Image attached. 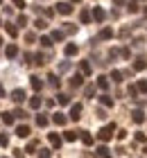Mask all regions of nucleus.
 I'll return each mask as SVG.
<instances>
[{"label":"nucleus","instance_id":"obj_28","mask_svg":"<svg viewBox=\"0 0 147 158\" xmlns=\"http://www.w3.org/2000/svg\"><path fill=\"white\" fill-rule=\"evenodd\" d=\"M5 27H7V34H9V36H16V34H18V30H16V27H14L11 23H7Z\"/></svg>","mask_w":147,"mask_h":158},{"label":"nucleus","instance_id":"obj_20","mask_svg":"<svg viewBox=\"0 0 147 158\" xmlns=\"http://www.w3.org/2000/svg\"><path fill=\"white\" fill-rule=\"evenodd\" d=\"M5 54L9 56V59H14V56L18 54V48H16V45H7V50H5Z\"/></svg>","mask_w":147,"mask_h":158},{"label":"nucleus","instance_id":"obj_22","mask_svg":"<svg viewBox=\"0 0 147 158\" xmlns=\"http://www.w3.org/2000/svg\"><path fill=\"white\" fill-rule=\"evenodd\" d=\"M2 122L7 127H11L14 124V113H2Z\"/></svg>","mask_w":147,"mask_h":158},{"label":"nucleus","instance_id":"obj_33","mask_svg":"<svg viewBox=\"0 0 147 158\" xmlns=\"http://www.w3.org/2000/svg\"><path fill=\"white\" fill-rule=\"evenodd\" d=\"M93 93H95V86H86V88H84V95L86 97H93Z\"/></svg>","mask_w":147,"mask_h":158},{"label":"nucleus","instance_id":"obj_51","mask_svg":"<svg viewBox=\"0 0 147 158\" xmlns=\"http://www.w3.org/2000/svg\"><path fill=\"white\" fill-rule=\"evenodd\" d=\"M70 2H79V0H70Z\"/></svg>","mask_w":147,"mask_h":158},{"label":"nucleus","instance_id":"obj_23","mask_svg":"<svg viewBox=\"0 0 147 158\" xmlns=\"http://www.w3.org/2000/svg\"><path fill=\"white\" fill-rule=\"evenodd\" d=\"M79 135H77V131H66L63 133V140H68V142H72V140H77Z\"/></svg>","mask_w":147,"mask_h":158},{"label":"nucleus","instance_id":"obj_45","mask_svg":"<svg viewBox=\"0 0 147 158\" xmlns=\"http://www.w3.org/2000/svg\"><path fill=\"white\" fill-rule=\"evenodd\" d=\"M136 140H138V142H145V140H147V135H145V133H141V131H138V133H136Z\"/></svg>","mask_w":147,"mask_h":158},{"label":"nucleus","instance_id":"obj_3","mask_svg":"<svg viewBox=\"0 0 147 158\" xmlns=\"http://www.w3.org/2000/svg\"><path fill=\"white\" fill-rule=\"evenodd\" d=\"M48 140H50V145H52L54 149L61 147V135H59V133H48Z\"/></svg>","mask_w":147,"mask_h":158},{"label":"nucleus","instance_id":"obj_38","mask_svg":"<svg viewBox=\"0 0 147 158\" xmlns=\"http://www.w3.org/2000/svg\"><path fill=\"white\" fill-rule=\"evenodd\" d=\"M14 118L23 120V118H25V111H23V109H16V111H14Z\"/></svg>","mask_w":147,"mask_h":158},{"label":"nucleus","instance_id":"obj_48","mask_svg":"<svg viewBox=\"0 0 147 158\" xmlns=\"http://www.w3.org/2000/svg\"><path fill=\"white\" fill-rule=\"evenodd\" d=\"M82 158H97V156H93V154H91V152H86V154H84V156H82Z\"/></svg>","mask_w":147,"mask_h":158},{"label":"nucleus","instance_id":"obj_2","mask_svg":"<svg viewBox=\"0 0 147 158\" xmlns=\"http://www.w3.org/2000/svg\"><path fill=\"white\" fill-rule=\"evenodd\" d=\"M57 11L63 14V16H70V14H72V5L70 2H59L57 5Z\"/></svg>","mask_w":147,"mask_h":158},{"label":"nucleus","instance_id":"obj_27","mask_svg":"<svg viewBox=\"0 0 147 158\" xmlns=\"http://www.w3.org/2000/svg\"><path fill=\"white\" fill-rule=\"evenodd\" d=\"M50 39H52V41H63V32H61V30H54Z\"/></svg>","mask_w":147,"mask_h":158},{"label":"nucleus","instance_id":"obj_44","mask_svg":"<svg viewBox=\"0 0 147 158\" xmlns=\"http://www.w3.org/2000/svg\"><path fill=\"white\" fill-rule=\"evenodd\" d=\"M36 145H39V142H36V140H32V142H29V145H27V152H29V154H32V152H34V149H36Z\"/></svg>","mask_w":147,"mask_h":158},{"label":"nucleus","instance_id":"obj_12","mask_svg":"<svg viewBox=\"0 0 147 158\" xmlns=\"http://www.w3.org/2000/svg\"><path fill=\"white\" fill-rule=\"evenodd\" d=\"M111 36H113V30H111V27H104V30L100 32V36H97V39H100V41H109Z\"/></svg>","mask_w":147,"mask_h":158},{"label":"nucleus","instance_id":"obj_29","mask_svg":"<svg viewBox=\"0 0 147 158\" xmlns=\"http://www.w3.org/2000/svg\"><path fill=\"white\" fill-rule=\"evenodd\" d=\"M48 79H50V86H52V88H59V77L57 75H50Z\"/></svg>","mask_w":147,"mask_h":158},{"label":"nucleus","instance_id":"obj_14","mask_svg":"<svg viewBox=\"0 0 147 158\" xmlns=\"http://www.w3.org/2000/svg\"><path fill=\"white\" fill-rule=\"evenodd\" d=\"M52 122H54V124H59V127H63L68 120H66V115H63V113H54V115H52Z\"/></svg>","mask_w":147,"mask_h":158},{"label":"nucleus","instance_id":"obj_17","mask_svg":"<svg viewBox=\"0 0 147 158\" xmlns=\"http://www.w3.org/2000/svg\"><path fill=\"white\" fill-rule=\"evenodd\" d=\"M48 115H45V113H39V115H36V124H39V127H48Z\"/></svg>","mask_w":147,"mask_h":158},{"label":"nucleus","instance_id":"obj_54","mask_svg":"<svg viewBox=\"0 0 147 158\" xmlns=\"http://www.w3.org/2000/svg\"><path fill=\"white\" fill-rule=\"evenodd\" d=\"M0 158H7V156H0Z\"/></svg>","mask_w":147,"mask_h":158},{"label":"nucleus","instance_id":"obj_52","mask_svg":"<svg viewBox=\"0 0 147 158\" xmlns=\"http://www.w3.org/2000/svg\"><path fill=\"white\" fill-rule=\"evenodd\" d=\"M145 16H147V7H145Z\"/></svg>","mask_w":147,"mask_h":158},{"label":"nucleus","instance_id":"obj_46","mask_svg":"<svg viewBox=\"0 0 147 158\" xmlns=\"http://www.w3.org/2000/svg\"><path fill=\"white\" fill-rule=\"evenodd\" d=\"M124 138H127V131H124V129H122V131H118V140H124Z\"/></svg>","mask_w":147,"mask_h":158},{"label":"nucleus","instance_id":"obj_24","mask_svg":"<svg viewBox=\"0 0 147 158\" xmlns=\"http://www.w3.org/2000/svg\"><path fill=\"white\" fill-rule=\"evenodd\" d=\"M39 106H41V97L34 95L32 99H29V109H39Z\"/></svg>","mask_w":147,"mask_h":158},{"label":"nucleus","instance_id":"obj_41","mask_svg":"<svg viewBox=\"0 0 147 158\" xmlns=\"http://www.w3.org/2000/svg\"><path fill=\"white\" fill-rule=\"evenodd\" d=\"M118 54H120L122 59H129V48H122V50H120V52H118Z\"/></svg>","mask_w":147,"mask_h":158},{"label":"nucleus","instance_id":"obj_26","mask_svg":"<svg viewBox=\"0 0 147 158\" xmlns=\"http://www.w3.org/2000/svg\"><path fill=\"white\" fill-rule=\"evenodd\" d=\"M57 102L61 104V106H66V104H70V97H68V95H63V93H61V95H57Z\"/></svg>","mask_w":147,"mask_h":158},{"label":"nucleus","instance_id":"obj_53","mask_svg":"<svg viewBox=\"0 0 147 158\" xmlns=\"http://www.w3.org/2000/svg\"><path fill=\"white\" fill-rule=\"evenodd\" d=\"M145 154H147V147H145Z\"/></svg>","mask_w":147,"mask_h":158},{"label":"nucleus","instance_id":"obj_21","mask_svg":"<svg viewBox=\"0 0 147 158\" xmlns=\"http://www.w3.org/2000/svg\"><path fill=\"white\" fill-rule=\"evenodd\" d=\"M79 70H82V75H91V63L82 61V63H79Z\"/></svg>","mask_w":147,"mask_h":158},{"label":"nucleus","instance_id":"obj_19","mask_svg":"<svg viewBox=\"0 0 147 158\" xmlns=\"http://www.w3.org/2000/svg\"><path fill=\"white\" fill-rule=\"evenodd\" d=\"M147 68V63H145V59L143 56H138V59L134 61V70H145Z\"/></svg>","mask_w":147,"mask_h":158},{"label":"nucleus","instance_id":"obj_55","mask_svg":"<svg viewBox=\"0 0 147 158\" xmlns=\"http://www.w3.org/2000/svg\"><path fill=\"white\" fill-rule=\"evenodd\" d=\"M0 43H2V39H0Z\"/></svg>","mask_w":147,"mask_h":158},{"label":"nucleus","instance_id":"obj_42","mask_svg":"<svg viewBox=\"0 0 147 158\" xmlns=\"http://www.w3.org/2000/svg\"><path fill=\"white\" fill-rule=\"evenodd\" d=\"M18 25L25 27V25H27V16H23V14H20V16H18Z\"/></svg>","mask_w":147,"mask_h":158},{"label":"nucleus","instance_id":"obj_9","mask_svg":"<svg viewBox=\"0 0 147 158\" xmlns=\"http://www.w3.org/2000/svg\"><path fill=\"white\" fill-rule=\"evenodd\" d=\"M131 120H134L136 124H141V122H145V113H143L141 109H136L134 113H131Z\"/></svg>","mask_w":147,"mask_h":158},{"label":"nucleus","instance_id":"obj_49","mask_svg":"<svg viewBox=\"0 0 147 158\" xmlns=\"http://www.w3.org/2000/svg\"><path fill=\"white\" fill-rule=\"evenodd\" d=\"M113 2H115V5H122V2H124V0H113Z\"/></svg>","mask_w":147,"mask_h":158},{"label":"nucleus","instance_id":"obj_25","mask_svg":"<svg viewBox=\"0 0 147 158\" xmlns=\"http://www.w3.org/2000/svg\"><path fill=\"white\" fill-rule=\"evenodd\" d=\"M79 18H82V23H86V25H88V23H91V18H93V16H91V11H86V9H84L82 14H79Z\"/></svg>","mask_w":147,"mask_h":158},{"label":"nucleus","instance_id":"obj_56","mask_svg":"<svg viewBox=\"0 0 147 158\" xmlns=\"http://www.w3.org/2000/svg\"><path fill=\"white\" fill-rule=\"evenodd\" d=\"M0 2H2V0H0Z\"/></svg>","mask_w":147,"mask_h":158},{"label":"nucleus","instance_id":"obj_13","mask_svg":"<svg viewBox=\"0 0 147 158\" xmlns=\"http://www.w3.org/2000/svg\"><path fill=\"white\" fill-rule=\"evenodd\" d=\"M97 88H100V90H104V93L109 90V79H106L104 75H102V77H97Z\"/></svg>","mask_w":147,"mask_h":158},{"label":"nucleus","instance_id":"obj_16","mask_svg":"<svg viewBox=\"0 0 147 158\" xmlns=\"http://www.w3.org/2000/svg\"><path fill=\"white\" fill-rule=\"evenodd\" d=\"M100 104H102V106H106V109H111V106H113V99H111V97H109L106 93H104V95L100 97Z\"/></svg>","mask_w":147,"mask_h":158},{"label":"nucleus","instance_id":"obj_32","mask_svg":"<svg viewBox=\"0 0 147 158\" xmlns=\"http://www.w3.org/2000/svg\"><path fill=\"white\" fill-rule=\"evenodd\" d=\"M9 145V138H7V133H0V147H7Z\"/></svg>","mask_w":147,"mask_h":158},{"label":"nucleus","instance_id":"obj_34","mask_svg":"<svg viewBox=\"0 0 147 158\" xmlns=\"http://www.w3.org/2000/svg\"><path fill=\"white\" fill-rule=\"evenodd\" d=\"M41 45L50 48V45H52V39H50V36H41Z\"/></svg>","mask_w":147,"mask_h":158},{"label":"nucleus","instance_id":"obj_35","mask_svg":"<svg viewBox=\"0 0 147 158\" xmlns=\"http://www.w3.org/2000/svg\"><path fill=\"white\" fill-rule=\"evenodd\" d=\"M52 154H50V149H39V158H50Z\"/></svg>","mask_w":147,"mask_h":158},{"label":"nucleus","instance_id":"obj_4","mask_svg":"<svg viewBox=\"0 0 147 158\" xmlns=\"http://www.w3.org/2000/svg\"><path fill=\"white\" fill-rule=\"evenodd\" d=\"M82 118V104H72L70 109V120H79Z\"/></svg>","mask_w":147,"mask_h":158},{"label":"nucleus","instance_id":"obj_40","mask_svg":"<svg viewBox=\"0 0 147 158\" xmlns=\"http://www.w3.org/2000/svg\"><path fill=\"white\" fill-rule=\"evenodd\" d=\"M66 32H68V34H75V32H77V27H75V25H70V23H66Z\"/></svg>","mask_w":147,"mask_h":158},{"label":"nucleus","instance_id":"obj_6","mask_svg":"<svg viewBox=\"0 0 147 158\" xmlns=\"http://www.w3.org/2000/svg\"><path fill=\"white\" fill-rule=\"evenodd\" d=\"M16 135H18V138H27V135H29V127L27 124H18L16 127Z\"/></svg>","mask_w":147,"mask_h":158},{"label":"nucleus","instance_id":"obj_30","mask_svg":"<svg viewBox=\"0 0 147 158\" xmlns=\"http://www.w3.org/2000/svg\"><path fill=\"white\" fill-rule=\"evenodd\" d=\"M111 79H113V81H122V73H120V70H113V73H111Z\"/></svg>","mask_w":147,"mask_h":158},{"label":"nucleus","instance_id":"obj_10","mask_svg":"<svg viewBox=\"0 0 147 158\" xmlns=\"http://www.w3.org/2000/svg\"><path fill=\"white\" fill-rule=\"evenodd\" d=\"M79 138H82V142H84L86 147H91L93 142H95V140H93V135L88 133V131H82V133H79Z\"/></svg>","mask_w":147,"mask_h":158},{"label":"nucleus","instance_id":"obj_8","mask_svg":"<svg viewBox=\"0 0 147 158\" xmlns=\"http://www.w3.org/2000/svg\"><path fill=\"white\" fill-rule=\"evenodd\" d=\"M63 52H66V56H75V54L79 52V48L75 45V43H68V45L63 48Z\"/></svg>","mask_w":147,"mask_h":158},{"label":"nucleus","instance_id":"obj_11","mask_svg":"<svg viewBox=\"0 0 147 158\" xmlns=\"http://www.w3.org/2000/svg\"><path fill=\"white\" fill-rule=\"evenodd\" d=\"M29 84H32V88H34L36 93L43 88V79H39V77H29Z\"/></svg>","mask_w":147,"mask_h":158},{"label":"nucleus","instance_id":"obj_31","mask_svg":"<svg viewBox=\"0 0 147 158\" xmlns=\"http://www.w3.org/2000/svg\"><path fill=\"white\" fill-rule=\"evenodd\" d=\"M136 88H138V93H147V81H138Z\"/></svg>","mask_w":147,"mask_h":158},{"label":"nucleus","instance_id":"obj_15","mask_svg":"<svg viewBox=\"0 0 147 158\" xmlns=\"http://www.w3.org/2000/svg\"><path fill=\"white\" fill-rule=\"evenodd\" d=\"M82 84H84V75H75V77L70 79V86H72V88H79Z\"/></svg>","mask_w":147,"mask_h":158},{"label":"nucleus","instance_id":"obj_7","mask_svg":"<svg viewBox=\"0 0 147 158\" xmlns=\"http://www.w3.org/2000/svg\"><path fill=\"white\" fill-rule=\"evenodd\" d=\"M93 18L97 20V23H102V20L106 18V14H104V9H102V7H95V9H93Z\"/></svg>","mask_w":147,"mask_h":158},{"label":"nucleus","instance_id":"obj_50","mask_svg":"<svg viewBox=\"0 0 147 158\" xmlns=\"http://www.w3.org/2000/svg\"><path fill=\"white\" fill-rule=\"evenodd\" d=\"M0 97H2V86H0Z\"/></svg>","mask_w":147,"mask_h":158},{"label":"nucleus","instance_id":"obj_5","mask_svg":"<svg viewBox=\"0 0 147 158\" xmlns=\"http://www.w3.org/2000/svg\"><path fill=\"white\" fill-rule=\"evenodd\" d=\"M11 99H14V102H16V104H20V102H25V90H20V88H16V90L11 93Z\"/></svg>","mask_w":147,"mask_h":158},{"label":"nucleus","instance_id":"obj_18","mask_svg":"<svg viewBox=\"0 0 147 158\" xmlns=\"http://www.w3.org/2000/svg\"><path fill=\"white\" fill-rule=\"evenodd\" d=\"M95 154H97L100 158H111V152H109V149H106L104 145H102V147H97V152H95Z\"/></svg>","mask_w":147,"mask_h":158},{"label":"nucleus","instance_id":"obj_37","mask_svg":"<svg viewBox=\"0 0 147 158\" xmlns=\"http://www.w3.org/2000/svg\"><path fill=\"white\" fill-rule=\"evenodd\" d=\"M129 11H138V0H129Z\"/></svg>","mask_w":147,"mask_h":158},{"label":"nucleus","instance_id":"obj_47","mask_svg":"<svg viewBox=\"0 0 147 158\" xmlns=\"http://www.w3.org/2000/svg\"><path fill=\"white\" fill-rule=\"evenodd\" d=\"M68 68H70V63H61V66H59V70H61V73H66Z\"/></svg>","mask_w":147,"mask_h":158},{"label":"nucleus","instance_id":"obj_43","mask_svg":"<svg viewBox=\"0 0 147 158\" xmlns=\"http://www.w3.org/2000/svg\"><path fill=\"white\" fill-rule=\"evenodd\" d=\"M11 2H14V5H16V7H18V9H25V0H11Z\"/></svg>","mask_w":147,"mask_h":158},{"label":"nucleus","instance_id":"obj_1","mask_svg":"<svg viewBox=\"0 0 147 158\" xmlns=\"http://www.w3.org/2000/svg\"><path fill=\"white\" fill-rule=\"evenodd\" d=\"M113 131H115V124H106V127H102L100 131H97V140H102V142L111 140V138H113Z\"/></svg>","mask_w":147,"mask_h":158},{"label":"nucleus","instance_id":"obj_36","mask_svg":"<svg viewBox=\"0 0 147 158\" xmlns=\"http://www.w3.org/2000/svg\"><path fill=\"white\" fill-rule=\"evenodd\" d=\"M34 63H36V66H43V63H45V59H43V54H36V56H34Z\"/></svg>","mask_w":147,"mask_h":158},{"label":"nucleus","instance_id":"obj_39","mask_svg":"<svg viewBox=\"0 0 147 158\" xmlns=\"http://www.w3.org/2000/svg\"><path fill=\"white\" fill-rule=\"evenodd\" d=\"M45 25H48V23H45V20H41V18H39V20H36V23H34V27H36V30H43V27H45Z\"/></svg>","mask_w":147,"mask_h":158}]
</instances>
